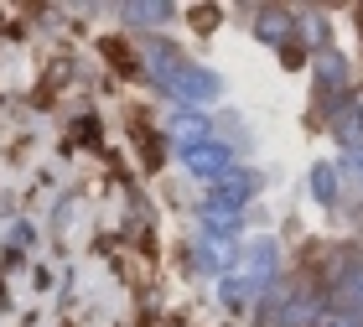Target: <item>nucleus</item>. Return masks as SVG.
Listing matches in <instances>:
<instances>
[{
    "instance_id": "12",
    "label": "nucleus",
    "mask_w": 363,
    "mask_h": 327,
    "mask_svg": "<svg viewBox=\"0 0 363 327\" xmlns=\"http://www.w3.org/2000/svg\"><path fill=\"white\" fill-rule=\"evenodd\" d=\"M197 21H203V31H213V21H218V11H213V6H197Z\"/></svg>"
},
{
    "instance_id": "2",
    "label": "nucleus",
    "mask_w": 363,
    "mask_h": 327,
    "mask_svg": "<svg viewBox=\"0 0 363 327\" xmlns=\"http://www.w3.org/2000/svg\"><path fill=\"white\" fill-rule=\"evenodd\" d=\"M270 327H322V296L317 291H296V296L280 291V301H270Z\"/></svg>"
},
{
    "instance_id": "4",
    "label": "nucleus",
    "mask_w": 363,
    "mask_h": 327,
    "mask_svg": "<svg viewBox=\"0 0 363 327\" xmlns=\"http://www.w3.org/2000/svg\"><path fill=\"white\" fill-rule=\"evenodd\" d=\"M327 125H333V135L348 145V151L358 156L363 151V99H353V94H342V99L327 109Z\"/></svg>"
},
{
    "instance_id": "13",
    "label": "nucleus",
    "mask_w": 363,
    "mask_h": 327,
    "mask_svg": "<svg viewBox=\"0 0 363 327\" xmlns=\"http://www.w3.org/2000/svg\"><path fill=\"white\" fill-rule=\"evenodd\" d=\"M322 327H337V322H322Z\"/></svg>"
},
{
    "instance_id": "10",
    "label": "nucleus",
    "mask_w": 363,
    "mask_h": 327,
    "mask_svg": "<svg viewBox=\"0 0 363 327\" xmlns=\"http://www.w3.org/2000/svg\"><path fill=\"white\" fill-rule=\"evenodd\" d=\"M203 255L213 260V265H228V260H234V244H228V234H218V228H213V234L203 239Z\"/></svg>"
},
{
    "instance_id": "6",
    "label": "nucleus",
    "mask_w": 363,
    "mask_h": 327,
    "mask_svg": "<svg viewBox=\"0 0 363 327\" xmlns=\"http://www.w3.org/2000/svg\"><path fill=\"white\" fill-rule=\"evenodd\" d=\"M317 84H322V104H337L342 89H348V62L337 52H322L317 57Z\"/></svg>"
},
{
    "instance_id": "5",
    "label": "nucleus",
    "mask_w": 363,
    "mask_h": 327,
    "mask_svg": "<svg viewBox=\"0 0 363 327\" xmlns=\"http://www.w3.org/2000/svg\"><path fill=\"white\" fill-rule=\"evenodd\" d=\"M182 161H187L192 177H228V172H234V151H228V145H218V140L187 145V151H182Z\"/></svg>"
},
{
    "instance_id": "8",
    "label": "nucleus",
    "mask_w": 363,
    "mask_h": 327,
    "mask_svg": "<svg viewBox=\"0 0 363 327\" xmlns=\"http://www.w3.org/2000/svg\"><path fill=\"white\" fill-rule=\"evenodd\" d=\"M203 114H177V120H172V135L182 140V151H187V145H197V140H203Z\"/></svg>"
},
{
    "instance_id": "3",
    "label": "nucleus",
    "mask_w": 363,
    "mask_h": 327,
    "mask_svg": "<svg viewBox=\"0 0 363 327\" xmlns=\"http://www.w3.org/2000/svg\"><path fill=\"white\" fill-rule=\"evenodd\" d=\"M327 286H333L337 312L363 322V260H348V265H342L337 275H327Z\"/></svg>"
},
{
    "instance_id": "1",
    "label": "nucleus",
    "mask_w": 363,
    "mask_h": 327,
    "mask_svg": "<svg viewBox=\"0 0 363 327\" xmlns=\"http://www.w3.org/2000/svg\"><path fill=\"white\" fill-rule=\"evenodd\" d=\"M151 62H156V84L177 94V99H187V104H208V99H218L223 84H218V73H203V68H187L172 47H151Z\"/></svg>"
},
{
    "instance_id": "11",
    "label": "nucleus",
    "mask_w": 363,
    "mask_h": 327,
    "mask_svg": "<svg viewBox=\"0 0 363 327\" xmlns=\"http://www.w3.org/2000/svg\"><path fill=\"white\" fill-rule=\"evenodd\" d=\"M167 11H172V6H125V16H130V21H161Z\"/></svg>"
},
{
    "instance_id": "7",
    "label": "nucleus",
    "mask_w": 363,
    "mask_h": 327,
    "mask_svg": "<svg viewBox=\"0 0 363 327\" xmlns=\"http://www.w3.org/2000/svg\"><path fill=\"white\" fill-rule=\"evenodd\" d=\"M259 37L265 42H286L291 37V11H259Z\"/></svg>"
},
{
    "instance_id": "9",
    "label": "nucleus",
    "mask_w": 363,
    "mask_h": 327,
    "mask_svg": "<svg viewBox=\"0 0 363 327\" xmlns=\"http://www.w3.org/2000/svg\"><path fill=\"white\" fill-rule=\"evenodd\" d=\"M311 192H317V203H337V172L317 167V172H311Z\"/></svg>"
}]
</instances>
